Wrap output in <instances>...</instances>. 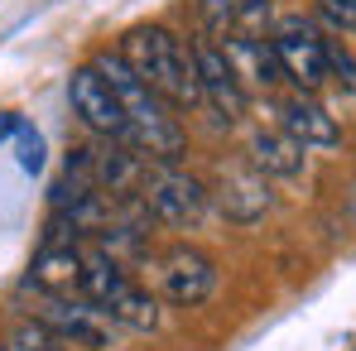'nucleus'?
Returning a JSON list of instances; mask_svg holds the SVG:
<instances>
[{
	"label": "nucleus",
	"instance_id": "obj_1",
	"mask_svg": "<svg viewBox=\"0 0 356 351\" xmlns=\"http://www.w3.org/2000/svg\"><path fill=\"white\" fill-rule=\"evenodd\" d=\"M92 63H97V72L111 82L120 111H125V130H130L125 140H130L145 159H178V154H183V125L169 116V101L120 58V49H102Z\"/></svg>",
	"mask_w": 356,
	"mask_h": 351
},
{
	"label": "nucleus",
	"instance_id": "obj_2",
	"mask_svg": "<svg viewBox=\"0 0 356 351\" xmlns=\"http://www.w3.org/2000/svg\"><path fill=\"white\" fill-rule=\"evenodd\" d=\"M120 58L130 63L169 106H197L202 101L197 67H193V58L183 54V44H178L164 24H135V29H125Z\"/></svg>",
	"mask_w": 356,
	"mask_h": 351
},
{
	"label": "nucleus",
	"instance_id": "obj_3",
	"mask_svg": "<svg viewBox=\"0 0 356 351\" xmlns=\"http://www.w3.org/2000/svg\"><path fill=\"white\" fill-rule=\"evenodd\" d=\"M82 298L97 303L116 327H130V332H154L159 327L154 293L140 289L111 250H87V260H82Z\"/></svg>",
	"mask_w": 356,
	"mask_h": 351
},
{
	"label": "nucleus",
	"instance_id": "obj_4",
	"mask_svg": "<svg viewBox=\"0 0 356 351\" xmlns=\"http://www.w3.org/2000/svg\"><path fill=\"white\" fill-rule=\"evenodd\" d=\"M207 188L193 174H183L174 159H149L145 183H140V207L164 222V227H193L202 212H207Z\"/></svg>",
	"mask_w": 356,
	"mask_h": 351
},
{
	"label": "nucleus",
	"instance_id": "obj_5",
	"mask_svg": "<svg viewBox=\"0 0 356 351\" xmlns=\"http://www.w3.org/2000/svg\"><path fill=\"white\" fill-rule=\"evenodd\" d=\"M154 279H159V293L174 308H202L217 293V265L197 245H169L154 260Z\"/></svg>",
	"mask_w": 356,
	"mask_h": 351
},
{
	"label": "nucleus",
	"instance_id": "obj_6",
	"mask_svg": "<svg viewBox=\"0 0 356 351\" xmlns=\"http://www.w3.org/2000/svg\"><path fill=\"white\" fill-rule=\"evenodd\" d=\"M34 318L49 323L67 347H87V351H106L111 347V327H116V323H111L97 303H87L82 293H77V298H72V293H44Z\"/></svg>",
	"mask_w": 356,
	"mask_h": 351
},
{
	"label": "nucleus",
	"instance_id": "obj_7",
	"mask_svg": "<svg viewBox=\"0 0 356 351\" xmlns=\"http://www.w3.org/2000/svg\"><path fill=\"white\" fill-rule=\"evenodd\" d=\"M275 54H280V67H284V77L294 82L298 92H313V87H323L327 82V39H318V29L308 24V19H280V29H275Z\"/></svg>",
	"mask_w": 356,
	"mask_h": 351
},
{
	"label": "nucleus",
	"instance_id": "obj_8",
	"mask_svg": "<svg viewBox=\"0 0 356 351\" xmlns=\"http://www.w3.org/2000/svg\"><path fill=\"white\" fill-rule=\"evenodd\" d=\"M67 101H72V116L82 120L92 135H106V140H125V111H120L111 82L97 72V63H82L72 77H67Z\"/></svg>",
	"mask_w": 356,
	"mask_h": 351
},
{
	"label": "nucleus",
	"instance_id": "obj_9",
	"mask_svg": "<svg viewBox=\"0 0 356 351\" xmlns=\"http://www.w3.org/2000/svg\"><path fill=\"white\" fill-rule=\"evenodd\" d=\"M193 67H197L202 101L227 120V125L245 116V87H241L236 67H232V58H227V49H222V44L197 39V44H193Z\"/></svg>",
	"mask_w": 356,
	"mask_h": 351
},
{
	"label": "nucleus",
	"instance_id": "obj_10",
	"mask_svg": "<svg viewBox=\"0 0 356 351\" xmlns=\"http://www.w3.org/2000/svg\"><path fill=\"white\" fill-rule=\"evenodd\" d=\"M217 207L241 222V227H250V222H260L265 212H270V174H260L250 159H232V164H222L217 169Z\"/></svg>",
	"mask_w": 356,
	"mask_h": 351
},
{
	"label": "nucleus",
	"instance_id": "obj_11",
	"mask_svg": "<svg viewBox=\"0 0 356 351\" xmlns=\"http://www.w3.org/2000/svg\"><path fill=\"white\" fill-rule=\"evenodd\" d=\"M82 260H87V250L77 245V240H49L39 255H34V265H29V284L39 293H82Z\"/></svg>",
	"mask_w": 356,
	"mask_h": 351
},
{
	"label": "nucleus",
	"instance_id": "obj_12",
	"mask_svg": "<svg viewBox=\"0 0 356 351\" xmlns=\"http://www.w3.org/2000/svg\"><path fill=\"white\" fill-rule=\"evenodd\" d=\"M222 49H227V58H232V67H236L241 87H260V92H270V87L284 77L280 54H275V39H245V34H227V39H222Z\"/></svg>",
	"mask_w": 356,
	"mask_h": 351
},
{
	"label": "nucleus",
	"instance_id": "obj_13",
	"mask_svg": "<svg viewBox=\"0 0 356 351\" xmlns=\"http://www.w3.org/2000/svg\"><path fill=\"white\" fill-rule=\"evenodd\" d=\"M280 120H284V130L294 135L303 149H332V145H342V130H337V120L327 116L308 92H298L289 97L284 106H280Z\"/></svg>",
	"mask_w": 356,
	"mask_h": 351
},
{
	"label": "nucleus",
	"instance_id": "obj_14",
	"mask_svg": "<svg viewBox=\"0 0 356 351\" xmlns=\"http://www.w3.org/2000/svg\"><path fill=\"white\" fill-rule=\"evenodd\" d=\"M250 164L260 174H280L294 178L303 169V145H298L289 130H255L250 135Z\"/></svg>",
	"mask_w": 356,
	"mask_h": 351
},
{
	"label": "nucleus",
	"instance_id": "obj_15",
	"mask_svg": "<svg viewBox=\"0 0 356 351\" xmlns=\"http://www.w3.org/2000/svg\"><path fill=\"white\" fill-rule=\"evenodd\" d=\"M0 351H67V342L39 318H15L0 327Z\"/></svg>",
	"mask_w": 356,
	"mask_h": 351
},
{
	"label": "nucleus",
	"instance_id": "obj_16",
	"mask_svg": "<svg viewBox=\"0 0 356 351\" xmlns=\"http://www.w3.org/2000/svg\"><path fill=\"white\" fill-rule=\"evenodd\" d=\"M265 29H270V0H236V24H232V34L265 39Z\"/></svg>",
	"mask_w": 356,
	"mask_h": 351
},
{
	"label": "nucleus",
	"instance_id": "obj_17",
	"mask_svg": "<svg viewBox=\"0 0 356 351\" xmlns=\"http://www.w3.org/2000/svg\"><path fill=\"white\" fill-rule=\"evenodd\" d=\"M327 77H337L342 92H356V58L342 44H332V39H327Z\"/></svg>",
	"mask_w": 356,
	"mask_h": 351
},
{
	"label": "nucleus",
	"instance_id": "obj_18",
	"mask_svg": "<svg viewBox=\"0 0 356 351\" xmlns=\"http://www.w3.org/2000/svg\"><path fill=\"white\" fill-rule=\"evenodd\" d=\"M318 15L342 29V34H356V0H318Z\"/></svg>",
	"mask_w": 356,
	"mask_h": 351
},
{
	"label": "nucleus",
	"instance_id": "obj_19",
	"mask_svg": "<svg viewBox=\"0 0 356 351\" xmlns=\"http://www.w3.org/2000/svg\"><path fill=\"white\" fill-rule=\"evenodd\" d=\"M19 169L24 174H39L44 169V140L34 130H24V125H19Z\"/></svg>",
	"mask_w": 356,
	"mask_h": 351
},
{
	"label": "nucleus",
	"instance_id": "obj_20",
	"mask_svg": "<svg viewBox=\"0 0 356 351\" xmlns=\"http://www.w3.org/2000/svg\"><path fill=\"white\" fill-rule=\"evenodd\" d=\"M10 135H19V120L15 111H0V140H10Z\"/></svg>",
	"mask_w": 356,
	"mask_h": 351
}]
</instances>
